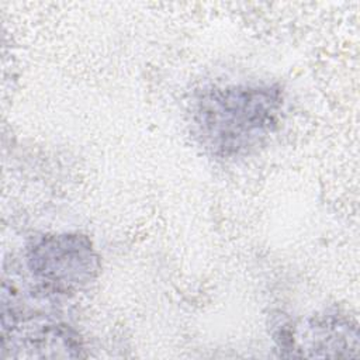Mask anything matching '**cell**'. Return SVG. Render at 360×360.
Returning <instances> with one entry per match:
<instances>
[{
    "mask_svg": "<svg viewBox=\"0 0 360 360\" xmlns=\"http://www.w3.org/2000/svg\"><path fill=\"white\" fill-rule=\"evenodd\" d=\"M280 111L277 87H214L197 100L194 124L205 148L217 156L232 158L249 152L270 135Z\"/></svg>",
    "mask_w": 360,
    "mask_h": 360,
    "instance_id": "6da1fadb",
    "label": "cell"
},
{
    "mask_svg": "<svg viewBox=\"0 0 360 360\" xmlns=\"http://www.w3.org/2000/svg\"><path fill=\"white\" fill-rule=\"evenodd\" d=\"M274 339L292 357H356L359 349L356 326L333 316L284 323Z\"/></svg>",
    "mask_w": 360,
    "mask_h": 360,
    "instance_id": "3957f363",
    "label": "cell"
},
{
    "mask_svg": "<svg viewBox=\"0 0 360 360\" xmlns=\"http://www.w3.org/2000/svg\"><path fill=\"white\" fill-rule=\"evenodd\" d=\"M28 263L32 273L59 288L82 285L97 271L91 245L80 235L44 238L31 248Z\"/></svg>",
    "mask_w": 360,
    "mask_h": 360,
    "instance_id": "7a4b0ae2",
    "label": "cell"
}]
</instances>
